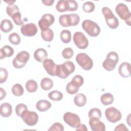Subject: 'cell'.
I'll return each instance as SVG.
<instances>
[{"label": "cell", "instance_id": "obj_1", "mask_svg": "<svg viewBox=\"0 0 131 131\" xmlns=\"http://www.w3.org/2000/svg\"><path fill=\"white\" fill-rule=\"evenodd\" d=\"M75 70V66L71 61H66L62 64H57L56 69V76L61 79H66L73 73Z\"/></svg>", "mask_w": 131, "mask_h": 131}, {"label": "cell", "instance_id": "obj_2", "mask_svg": "<svg viewBox=\"0 0 131 131\" xmlns=\"http://www.w3.org/2000/svg\"><path fill=\"white\" fill-rule=\"evenodd\" d=\"M101 11L104 16L105 22L108 27L112 29H115L118 28L119 25V20L113 14L112 11L107 7H103Z\"/></svg>", "mask_w": 131, "mask_h": 131}, {"label": "cell", "instance_id": "obj_3", "mask_svg": "<svg viewBox=\"0 0 131 131\" xmlns=\"http://www.w3.org/2000/svg\"><path fill=\"white\" fill-rule=\"evenodd\" d=\"M83 29L91 37H96L99 35L101 29L99 25L90 19H85L82 23Z\"/></svg>", "mask_w": 131, "mask_h": 131}, {"label": "cell", "instance_id": "obj_4", "mask_svg": "<svg viewBox=\"0 0 131 131\" xmlns=\"http://www.w3.org/2000/svg\"><path fill=\"white\" fill-rule=\"evenodd\" d=\"M119 61V56L114 51L110 52L106 55L105 59L102 63V67L107 71L114 70Z\"/></svg>", "mask_w": 131, "mask_h": 131}, {"label": "cell", "instance_id": "obj_5", "mask_svg": "<svg viewBox=\"0 0 131 131\" xmlns=\"http://www.w3.org/2000/svg\"><path fill=\"white\" fill-rule=\"evenodd\" d=\"M115 11L119 17L124 20L126 25L130 26L131 14L128 7L123 3H119L116 6Z\"/></svg>", "mask_w": 131, "mask_h": 131}, {"label": "cell", "instance_id": "obj_6", "mask_svg": "<svg viewBox=\"0 0 131 131\" xmlns=\"http://www.w3.org/2000/svg\"><path fill=\"white\" fill-rule=\"evenodd\" d=\"M77 63L85 71L90 70L93 66V60L90 56L84 53H79L76 57Z\"/></svg>", "mask_w": 131, "mask_h": 131}, {"label": "cell", "instance_id": "obj_7", "mask_svg": "<svg viewBox=\"0 0 131 131\" xmlns=\"http://www.w3.org/2000/svg\"><path fill=\"white\" fill-rule=\"evenodd\" d=\"M30 58V54L26 51L19 52L16 55L12 61L13 66L16 69L24 68Z\"/></svg>", "mask_w": 131, "mask_h": 131}, {"label": "cell", "instance_id": "obj_8", "mask_svg": "<svg viewBox=\"0 0 131 131\" xmlns=\"http://www.w3.org/2000/svg\"><path fill=\"white\" fill-rule=\"evenodd\" d=\"M23 121L28 126H32L37 124L38 121V115L34 111H30L28 110L24 111L20 117Z\"/></svg>", "mask_w": 131, "mask_h": 131}, {"label": "cell", "instance_id": "obj_9", "mask_svg": "<svg viewBox=\"0 0 131 131\" xmlns=\"http://www.w3.org/2000/svg\"><path fill=\"white\" fill-rule=\"evenodd\" d=\"M73 39L76 46L80 49H85L88 47L89 40L81 32H76L73 35Z\"/></svg>", "mask_w": 131, "mask_h": 131}, {"label": "cell", "instance_id": "obj_10", "mask_svg": "<svg viewBox=\"0 0 131 131\" xmlns=\"http://www.w3.org/2000/svg\"><path fill=\"white\" fill-rule=\"evenodd\" d=\"M105 116L106 119L111 123H116L120 121L122 118V115L119 110L110 107L105 110Z\"/></svg>", "mask_w": 131, "mask_h": 131}, {"label": "cell", "instance_id": "obj_11", "mask_svg": "<svg viewBox=\"0 0 131 131\" xmlns=\"http://www.w3.org/2000/svg\"><path fill=\"white\" fill-rule=\"evenodd\" d=\"M64 121L72 128H76L80 124V117L76 114L71 112H66L63 116Z\"/></svg>", "mask_w": 131, "mask_h": 131}, {"label": "cell", "instance_id": "obj_12", "mask_svg": "<svg viewBox=\"0 0 131 131\" xmlns=\"http://www.w3.org/2000/svg\"><path fill=\"white\" fill-rule=\"evenodd\" d=\"M55 21L54 16L50 13L43 14L38 21V26L41 30L49 28Z\"/></svg>", "mask_w": 131, "mask_h": 131}, {"label": "cell", "instance_id": "obj_13", "mask_svg": "<svg viewBox=\"0 0 131 131\" xmlns=\"http://www.w3.org/2000/svg\"><path fill=\"white\" fill-rule=\"evenodd\" d=\"M38 31L36 25L34 23L24 24L20 28L21 34L25 36H33L36 35Z\"/></svg>", "mask_w": 131, "mask_h": 131}, {"label": "cell", "instance_id": "obj_14", "mask_svg": "<svg viewBox=\"0 0 131 131\" xmlns=\"http://www.w3.org/2000/svg\"><path fill=\"white\" fill-rule=\"evenodd\" d=\"M89 125L93 131H105V125L104 123L97 117L90 118Z\"/></svg>", "mask_w": 131, "mask_h": 131}, {"label": "cell", "instance_id": "obj_15", "mask_svg": "<svg viewBox=\"0 0 131 131\" xmlns=\"http://www.w3.org/2000/svg\"><path fill=\"white\" fill-rule=\"evenodd\" d=\"M43 67L47 73L52 76H56V69L57 64L51 59L47 58L42 62Z\"/></svg>", "mask_w": 131, "mask_h": 131}, {"label": "cell", "instance_id": "obj_16", "mask_svg": "<svg viewBox=\"0 0 131 131\" xmlns=\"http://www.w3.org/2000/svg\"><path fill=\"white\" fill-rule=\"evenodd\" d=\"M130 64L128 62H122L118 68L119 75L123 78H128L131 75Z\"/></svg>", "mask_w": 131, "mask_h": 131}, {"label": "cell", "instance_id": "obj_17", "mask_svg": "<svg viewBox=\"0 0 131 131\" xmlns=\"http://www.w3.org/2000/svg\"><path fill=\"white\" fill-rule=\"evenodd\" d=\"M34 57L37 61L43 62L48 57V53L43 48H38L34 51Z\"/></svg>", "mask_w": 131, "mask_h": 131}, {"label": "cell", "instance_id": "obj_18", "mask_svg": "<svg viewBox=\"0 0 131 131\" xmlns=\"http://www.w3.org/2000/svg\"><path fill=\"white\" fill-rule=\"evenodd\" d=\"M52 106V104L47 100L41 99L39 100L36 104V109L41 112L48 111Z\"/></svg>", "mask_w": 131, "mask_h": 131}, {"label": "cell", "instance_id": "obj_19", "mask_svg": "<svg viewBox=\"0 0 131 131\" xmlns=\"http://www.w3.org/2000/svg\"><path fill=\"white\" fill-rule=\"evenodd\" d=\"M12 112L11 105L8 103H3L1 105L0 113L1 115L5 118H7L11 116Z\"/></svg>", "mask_w": 131, "mask_h": 131}, {"label": "cell", "instance_id": "obj_20", "mask_svg": "<svg viewBox=\"0 0 131 131\" xmlns=\"http://www.w3.org/2000/svg\"><path fill=\"white\" fill-rule=\"evenodd\" d=\"M14 49L8 45H5L1 49L0 59H3L5 57H10L14 54Z\"/></svg>", "mask_w": 131, "mask_h": 131}, {"label": "cell", "instance_id": "obj_21", "mask_svg": "<svg viewBox=\"0 0 131 131\" xmlns=\"http://www.w3.org/2000/svg\"><path fill=\"white\" fill-rule=\"evenodd\" d=\"M41 36L43 40L47 42L51 41L54 38V32L52 29L49 28L41 30Z\"/></svg>", "mask_w": 131, "mask_h": 131}, {"label": "cell", "instance_id": "obj_22", "mask_svg": "<svg viewBox=\"0 0 131 131\" xmlns=\"http://www.w3.org/2000/svg\"><path fill=\"white\" fill-rule=\"evenodd\" d=\"M59 22L60 25L64 27L72 26L71 17L70 14H63L59 16Z\"/></svg>", "mask_w": 131, "mask_h": 131}, {"label": "cell", "instance_id": "obj_23", "mask_svg": "<svg viewBox=\"0 0 131 131\" xmlns=\"http://www.w3.org/2000/svg\"><path fill=\"white\" fill-rule=\"evenodd\" d=\"M86 96L82 93H79L76 95L74 99L75 104L78 107H83L86 103Z\"/></svg>", "mask_w": 131, "mask_h": 131}, {"label": "cell", "instance_id": "obj_24", "mask_svg": "<svg viewBox=\"0 0 131 131\" xmlns=\"http://www.w3.org/2000/svg\"><path fill=\"white\" fill-rule=\"evenodd\" d=\"M13 28V25L11 21L8 19H3L1 23V30L4 33L11 31Z\"/></svg>", "mask_w": 131, "mask_h": 131}, {"label": "cell", "instance_id": "obj_25", "mask_svg": "<svg viewBox=\"0 0 131 131\" xmlns=\"http://www.w3.org/2000/svg\"><path fill=\"white\" fill-rule=\"evenodd\" d=\"M114 98L113 95L110 93H106L102 94L100 97L101 102L104 105H108L113 103Z\"/></svg>", "mask_w": 131, "mask_h": 131}, {"label": "cell", "instance_id": "obj_26", "mask_svg": "<svg viewBox=\"0 0 131 131\" xmlns=\"http://www.w3.org/2000/svg\"><path fill=\"white\" fill-rule=\"evenodd\" d=\"M40 86L44 91L50 90L53 86V81L49 78H43L40 81Z\"/></svg>", "mask_w": 131, "mask_h": 131}, {"label": "cell", "instance_id": "obj_27", "mask_svg": "<svg viewBox=\"0 0 131 131\" xmlns=\"http://www.w3.org/2000/svg\"><path fill=\"white\" fill-rule=\"evenodd\" d=\"M26 89L29 93H34L38 89V85L36 81L33 79L28 80L26 83Z\"/></svg>", "mask_w": 131, "mask_h": 131}, {"label": "cell", "instance_id": "obj_28", "mask_svg": "<svg viewBox=\"0 0 131 131\" xmlns=\"http://www.w3.org/2000/svg\"><path fill=\"white\" fill-rule=\"evenodd\" d=\"M66 89L67 92L68 94L73 95L76 94L78 92L79 87L71 81V82H69L67 83Z\"/></svg>", "mask_w": 131, "mask_h": 131}, {"label": "cell", "instance_id": "obj_29", "mask_svg": "<svg viewBox=\"0 0 131 131\" xmlns=\"http://www.w3.org/2000/svg\"><path fill=\"white\" fill-rule=\"evenodd\" d=\"M63 94L58 91H53L48 94V97L53 101H60L63 98Z\"/></svg>", "mask_w": 131, "mask_h": 131}, {"label": "cell", "instance_id": "obj_30", "mask_svg": "<svg viewBox=\"0 0 131 131\" xmlns=\"http://www.w3.org/2000/svg\"><path fill=\"white\" fill-rule=\"evenodd\" d=\"M60 38L61 41L65 43L70 42L71 40V33L68 30H62L60 34Z\"/></svg>", "mask_w": 131, "mask_h": 131}, {"label": "cell", "instance_id": "obj_31", "mask_svg": "<svg viewBox=\"0 0 131 131\" xmlns=\"http://www.w3.org/2000/svg\"><path fill=\"white\" fill-rule=\"evenodd\" d=\"M11 92L14 96L19 97L23 95L24 93V90L21 84L19 83H16L12 86L11 89Z\"/></svg>", "mask_w": 131, "mask_h": 131}, {"label": "cell", "instance_id": "obj_32", "mask_svg": "<svg viewBox=\"0 0 131 131\" xmlns=\"http://www.w3.org/2000/svg\"><path fill=\"white\" fill-rule=\"evenodd\" d=\"M68 3L65 0H59L56 5V9L59 12H63L68 11Z\"/></svg>", "mask_w": 131, "mask_h": 131}, {"label": "cell", "instance_id": "obj_33", "mask_svg": "<svg viewBox=\"0 0 131 131\" xmlns=\"http://www.w3.org/2000/svg\"><path fill=\"white\" fill-rule=\"evenodd\" d=\"M18 12H19V9L16 5H8L6 7V13L7 15L11 17H12L14 14Z\"/></svg>", "mask_w": 131, "mask_h": 131}, {"label": "cell", "instance_id": "obj_34", "mask_svg": "<svg viewBox=\"0 0 131 131\" xmlns=\"http://www.w3.org/2000/svg\"><path fill=\"white\" fill-rule=\"evenodd\" d=\"M9 40L13 45H17L20 43L21 38L19 35L16 32L11 33L9 36Z\"/></svg>", "mask_w": 131, "mask_h": 131}, {"label": "cell", "instance_id": "obj_35", "mask_svg": "<svg viewBox=\"0 0 131 131\" xmlns=\"http://www.w3.org/2000/svg\"><path fill=\"white\" fill-rule=\"evenodd\" d=\"M95 4L93 2L90 1L85 2L82 6V9L86 13L92 12L95 10Z\"/></svg>", "mask_w": 131, "mask_h": 131}, {"label": "cell", "instance_id": "obj_36", "mask_svg": "<svg viewBox=\"0 0 131 131\" xmlns=\"http://www.w3.org/2000/svg\"><path fill=\"white\" fill-rule=\"evenodd\" d=\"M101 115V112L100 110L98 108H93L91 109L88 113V116L89 118L92 117H97L99 119H100Z\"/></svg>", "mask_w": 131, "mask_h": 131}, {"label": "cell", "instance_id": "obj_37", "mask_svg": "<svg viewBox=\"0 0 131 131\" xmlns=\"http://www.w3.org/2000/svg\"><path fill=\"white\" fill-rule=\"evenodd\" d=\"M62 57L67 59L71 58L74 54L73 50L70 47L64 48L62 51Z\"/></svg>", "mask_w": 131, "mask_h": 131}, {"label": "cell", "instance_id": "obj_38", "mask_svg": "<svg viewBox=\"0 0 131 131\" xmlns=\"http://www.w3.org/2000/svg\"><path fill=\"white\" fill-rule=\"evenodd\" d=\"M27 110H28V107L26 104L19 103L15 107V113L18 116L21 117L23 113Z\"/></svg>", "mask_w": 131, "mask_h": 131}, {"label": "cell", "instance_id": "obj_39", "mask_svg": "<svg viewBox=\"0 0 131 131\" xmlns=\"http://www.w3.org/2000/svg\"><path fill=\"white\" fill-rule=\"evenodd\" d=\"M11 18L16 25L20 26L24 25V22L21 19V14L19 12L14 14Z\"/></svg>", "mask_w": 131, "mask_h": 131}, {"label": "cell", "instance_id": "obj_40", "mask_svg": "<svg viewBox=\"0 0 131 131\" xmlns=\"http://www.w3.org/2000/svg\"><path fill=\"white\" fill-rule=\"evenodd\" d=\"M68 3V11H75L78 9V4L74 0H67Z\"/></svg>", "mask_w": 131, "mask_h": 131}, {"label": "cell", "instance_id": "obj_41", "mask_svg": "<svg viewBox=\"0 0 131 131\" xmlns=\"http://www.w3.org/2000/svg\"><path fill=\"white\" fill-rule=\"evenodd\" d=\"M71 81L80 88L84 83V79L81 75H76L72 79Z\"/></svg>", "mask_w": 131, "mask_h": 131}, {"label": "cell", "instance_id": "obj_42", "mask_svg": "<svg viewBox=\"0 0 131 131\" xmlns=\"http://www.w3.org/2000/svg\"><path fill=\"white\" fill-rule=\"evenodd\" d=\"M8 76V73L7 70L3 68H0V83H3L7 79Z\"/></svg>", "mask_w": 131, "mask_h": 131}, {"label": "cell", "instance_id": "obj_43", "mask_svg": "<svg viewBox=\"0 0 131 131\" xmlns=\"http://www.w3.org/2000/svg\"><path fill=\"white\" fill-rule=\"evenodd\" d=\"M49 131H63L64 127L62 124L59 122H55L48 129Z\"/></svg>", "mask_w": 131, "mask_h": 131}, {"label": "cell", "instance_id": "obj_44", "mask_svg": "<svg viewBox=\"0 0 131 131\" xmlns=\"http://www.w3.org/2000/svg\"><path fill=\"white\" fill-rule=\"evenodd\" d=\"M115 131H119V130H123V131H128V129L126 127L124 124L121 123L118 125L114 129Z\"/></svg>", "mask_w": 131, "mask_h": 131}, {"label": "cell", "instance_id": "obj_45", "mask_svg": "<svg viewBox=\"0 0 131 131\" xmlns=\"http://www.w3.org/2000/svg\"><path fill=\"white\" fill-rule=\"evenodd\" d=\"M76 130H83L88 131V129L86 127V126L83 124H80L76 128Z\"/></svg>", "mask_w": 131, "mask_h": 131}, {"label": "cell", "instance_id": "obj_46", "mask_svg": "<svg viewBox=\"0 0 131 131\" xmlns=\"http://www.w3.org/2000/svg\"><path fill=\"white\" fill-rule=\"evenodd\" d=\"M55 1L54 0H45V1H42V3L46 6H52L53 3H54Z\"/></svg>", "mask_w": 131, "mask_h": 131}, {"label": "cell", "instance_id": "obj_47", "mask_svg": "<svg viewBox=\"0 0 131 131\" xmlns=\"http://www.w3.org/2000/svg\"><path fill=\"white\" fill-rule=\"evenodd\" d=\"M0 92H1V95H0V100H3L6 96V92L5 91V90L2 88H0Z\"/></svg>", "mask_w": 131, "mask_h": 131}, {"label": "cell", "instance_id": "obj_48", "mask_svg": "<svg viewBox=\"0 0 131 131\" xmlns=\"http://www.w3.org/2000/svg\"><path fill=\"white\" fill-rule=\"evenodd\" d=\"M130 114H129L128 116L126 118V122L128 123L129 126H130Z\"/></svg>", "mask_w": 131, "mask_h": 131}, {"label": "cell", "instance_id": "obj_49", "mask_svg": "<svg viewBox=\"0 0 131 131\" xmlns=\"http://www.w3.org/2000/svg\"><path fill=\"white\" fill-rule=\"evenodd\" d=\"M5 2L8 4V5H12L15 2V1H5Z\"/></svg>", "mask_w": 131, "mask_h": 131}]
</instances>
